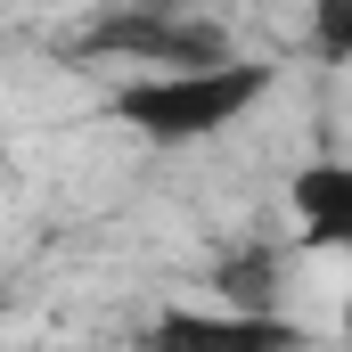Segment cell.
<instances>
[{
  "mask_svg": "<svg viewBox=\"0 0 352 352\" xmlns=\"http://www.w3.org/2000/svg\"><path fill=\"white\" fill-rule=\"evenodd\" d=\"M270 90H278V66L221 58V66H188V74H131V82L107 90V115L156 148H197V140L230 131L238 115H254Z\"/></svg>",
  "mask_w": 352,
  "mask_h": 352,
  "instance_id": "obj_1",
  "label": "cell"
},
{
  "mask_svg": "<svg viewBox=\"0 0 352 352\" xmlns=\"http://www.w3.org/2000/svg\"><path fill=\"white\" fill-rule=\"evenodd\" d=\"M74 58H123V66H140V74H188V66H221V58H238V50H230L221 25H197V16H180V8L123 0V8H107V16L82 25Z\"/></svg>",
  "mask_w": 352,
  "mask_h": 352,
  "instance_id": "obj_2",
  "label": "cell"
},
{
  "mask_svg": "<svg viewBox=\"0 0 352 352\" xmlns=\"http://www.w3.org/2000/svg\"><path fill=\"white\" fill-rule=\"evenodd\" d=\"M156 352H311V328L287 320V311H188V303H164L156 328H148Z\"/></svg>",
  "mask_w": 352,
  "mask_h": 352,
  "instance_id": "obj_3",
  "label": "cell"
},
{
  "mask_svg": "<svg viewBox=\"0 0 352 352\" xmlns=\"http://www.w3.org/2000/svg\"><path fill=\"white\" fill-rule=\"evenodd\" d=\"M287 213H295V246L303 254H344L352 246V164L336 156H320V164H303V173L287 180Z\"/></svg>",
  "mask_w": 352,
  "mask_h": 352,
  "instance_id": "obj_4",
  "label": "cell"
},
{
  "mask_svg": "<svg viewBox=\"0 0 352 352\" xmlns=\"http://www.w3.org/2000/svg\"><path fill=\"white\" fill-rule=\"evenodd\" d=\"M278 278H287V254L246 246V254L213 263V303H230V311H278Z\"/></svg>",
  "mask_w": 352,
  "mask_h": 352,
  "instance_id": "obj_5",
  "label": "cell"
},
{
  "mask_svg": "<svg viewBox=\"0 0 352 352\" xmlns=\"http://www.w3.org/2000/svg\"><path fill=\"white\" fill-rule=\"evenodd\" d=\"M311 50H320V66L352 58V0H311Z\"/></svg>",
  "mask_w": 352,
  "mask_h": 352,
  "instance_id": "obj_6",
  "label": "cell"
},
{
  "mask_svg": "<svg viewBox=\"0 0 352 352\" xmlns=\"http://www.w3.org/2000/svg\"><path fill=\"white\" fill-rule=\"evenodd\" d=\"M0 173H8V148H0Z\"/></svg>",
  "mask_w": 352,
  "mask_h": 352,
  "instance_id": "obj_7",
  "label": "cell"
}]
</instances>
